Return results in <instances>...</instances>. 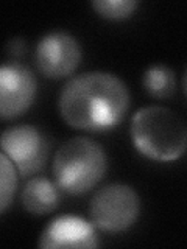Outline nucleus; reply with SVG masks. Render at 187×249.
Instances as JSON below:
<instances>
[{
  "label": "nucleus",
  "instance_id": "obj_1",
  "mask_svg": "<svg viewBox=\"0 0 187 249\" xmlns=\"http://www.w3.org/2000/svg\"><path fill=\"white\" fill-rule=\"evenodd\" d=\"M58 107L70 128L91 132L108 131L127 115L130 92L119 76L108 72H88L64 84Z\"/></svg>",
  "mask_w": 187,
  "mask_h": 249
},
{
  "label": "nucleus",
  "instance_id": "obj_2",
  "mask_svg": "<svg viewBox=\"0 0 187 249\" xmlns=\"http://www.w3.org/2000/svg\"><path fill=\"white\" fill-rule=\"evenodd\" d=\"M130 136L140 154L158 162L179 159L187 146V128L181 117L158 105L144 106L132 115Z\"/></svg>",
  "mask_w": 187,
  "mask_h": 249
},
{
  "label": "nucleus",
  "instance_id": "obj_3",
  "mask_svg": "<svg viewBox=\"0 0 187 249\" xmlns=\"http://www.w3.org/2000/svg\"><path fill=\"white\" fill-rule=\"evenodd\" d=\"M106 153L98 142L89 137H72L53 156V175L59 189L70 195L92 190L105 178Z\"/></svg>",
  "mask_w": 187,
  "mask_h": 249
},
{
  "label": "nucleus",
  "instance_id": "obj_4",
  "mask_svg": "<svg viewBox=\"0 0 187 249\" xmlns=\"http://www.w3.org/2000/svg\"><path fill=\"white\" fill-rule=\"evenodd\" d=\"M89 213L92 223L100 231L119 233L136 223L140 213V198L127 184H108L92 196Z\"/></svg>",
  "mask_w": 187,
  "mask_h": 249
},
{
  "label": "nucleus",
  "instance_id": "obj_5",
  "mask_svg": "<svg viewBox=\"0 0 187 249\" xmlns=\"http://www.w3.org/2000/svg\"><path fill=\"white\" fill-rule=\"evenodd\" d=\"M49 139L33 124H14L2 134V153L22 176L41 171L49 158Z\"/></svg>",
  "mask_w": 187,
  "mask_h": 249
},
{
  "label": "nucleus",
  "instance_id": "obj_6",
  "mask_svg": "<svg viewBox=\"0 0 187 249\" xmlns=\"http://www.w3.org/2000/svg\"><path fill=\"white\" fill-rule=\"evenodd\" d=\"M81 45L67 31H50L35 47L33 61L44 76L61 80L72 75L81 62Z\"/></svg>",
  "mask_w": 187,
  "mask_h": 249
},
{
  "label": "nucleus",
  "instance_id": "obj_7",
  "mask_svg": "<svg viewBox=\"0 0 187 249\" xmlns=\"http://www.w3.org/2000/svg\"><path fill=\"white\" fill-rule=\"evenodd\" d=\"M37 84L33 72L16 61H6L0 69V117L11 120L25 114L33 105Z\"/></svg>",
  "mask_w": 187,
  "mask_h": 249
},
{
  "label": "nucleus",
  "instance_id": "obj_8",
  "mask_svg": "<svg viewBox=\"0 0 187 249\" xmlns=\"http://www.w3.org/2000/svg\"><path fill=\"white\" fill-rule=\"evenodd\" d=\"M97 238L92 223L75 215H62L52 220L39 238V248L45 249H74V248H97Z\"/></svg>",
  "mask_w": 187,
  "mask_h": 249
},
{
  "label": "nucleus",
  "instance_id": "obj_9",
  "mask_svg": "<svg viewBox=\"0 0 187 249\" xmlns=\"http://www.w3.org/2000/svg\"><path fill=\"white\" fill-rule=\"evenodd\" d=\"M59 185L49 178L37 176L30 179L22 190V206L31 215L42 216L53 212L59 206Z\"/></svg>",
  "mask_w": 187,
  "mask_h": 249
},
{
  "label": "nucleus",
  "instance_id": "obj_10",
  "mask_svg": "<svg viewBox=\"0 0 187 249\" xmlns=\"http://www.w3.org/2000/svg\"><path fill=\"white\" fill-rule=\"evenodd\" d=\"M142 86L148 95L154 98H168L176 90L175 72L164 64H153L144 72Z\"/></svg>",
  "mask_w": 187,
  "mask_h": 249
},
{
  "label": "nucleus",
  "instance_id": "obj_11",
  "mask_svg": "<svg viewBox=\"0 0 187 249\" xmlns=\"http://www.w3.org/2000/svg\"><path fill=\"white\" fill-rule=\"evenodd\" d=\"M137 0H94L92 8L108 20H123L136 11Z\"/></svg>",
  "mask_w": 187,
  "mask_h": 249
},
{
  "label": "nucleus",
  "instance_id": "obj_12",
  "mask_svg": "<svg viewBox=\"0 0 187 249\" xmlns=\"http://www.w3.org/2000/svg\"><path fill=\"white\" fill-rule=\"evenodd\" d=\"M0 170H2V182H0V210L2 213L6 212L8 206L11 204L14 192H16V185H18V175H16V168L13 165V162L6 158L2 153L0 156Z\"/></svg>",
  "mask_w": 187,
  "mask_h": 249
},
{
  "label": "nucleus",
  "instance_id": "obj_13",
  "mask_svg": "<svg viewBox=\"0 0 187 249\" xmlns=\"http://www.w3.org/2000/svg\"><path fill=\"white\" fill-rule=\"evenodd\" d=\"M6 50L10 54H20L23 50H25V42H23L20 37H14L8 42Z\"/></svg>",
  "mask_w": 187,
  "mask_h": 249
},
{
  "label": "nucleus",
  "instance_id": "obj_14",
  "mask_svg": "<svg viewBox=\"0 0 187 249\" xmlns=\"http://www.w3.org/2000/svg\"><path fill=\"white\" fill-rule=\"evenodd\" d=\"M183 88H184V92H186V95H187V67H186L184 75H183Z\"/></svg>",
  "mask_w": 187,
  "mask_h": 249
}]
</instances>
